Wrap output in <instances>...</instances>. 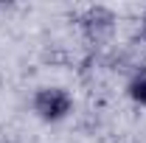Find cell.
Returning a JSON list of instances; mask_svg holds the SVG:
<instances>
[{"instance_id":"1","label":"cell","mask_w":146,"mask_h":143,"mask_svg":"<svg viewBox=\"0 0 146 143\" xmlns=\"http://www.w3.org/2000/svg\"><path fill=\"white\" fill-rule=\"evenodd\" d=\"M73 101L70 90L59 87V84H45V87H36L31 95V112L42 124H62L73 115Z\"/></svg>"},{"instance_id":"2","label":"cell","mask_w":146,"mask_h":143,"mask_svg":"<svg viewBox=\"0 0 146 143\" xmlns=\"http://www.w3.org/2000/svg\"><path fill=\"white\" fill-rule=\"evenodd\" d=\"M79 25H82V31L90 36V39H104L115 28V11L107 9V6H90V9L82 11Z\"/></svg>"},{"instance_id":"3","label":"cell","mask_w":146,"mask_h":143,"mask_svg":"<svg viewBox=\"0 0 146 143\" xmlns=\"http://www.w3.org/2000/svg\"><path fill=\"white\" fill-rule=\"evenodd\" d=\"M127 98L138 107H146V65L135 68L127 81Z\"/></svg>"},{"instance_id":"4","label":"cell","mask_w":146,"mask_h":143,"mask_svg":"<svg viewBox=\"0 0 146 143\" xmlns=\"http://www.w3.org/2000/svg\"><path fill=\"white\" fill-rule=\"evenodd\" d=\"M141 34H143V39H146V9H143V17H141Z\"/></svg>"}]
</instances>
